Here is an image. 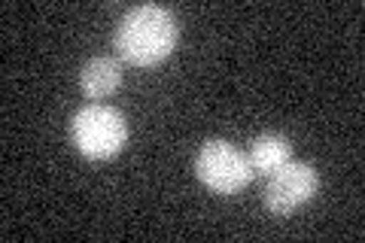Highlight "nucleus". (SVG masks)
I'll use <instances>...</instances> for the list:
<instances>
[{
  "label": "nucleus",
  "instance_id": "5",
  "mask_svg": "<svg viewBox=\"0 0 365 243\" xmlns=\"http://www.w3.org/2000/svg\"><path fill=\"white\" fill-rule=\"evenodd\" d=\"M119 86H122V67H119L116 58H110V55L91 58V61L83 64V71H79V88H83V95L91 98L95 103L110 98Z\"/></svg>",
  "mask_w": 365,
  "mask_h": 243
},
{
  "label": "nucleus",
  "instance_id": "4",
  "mask_svg": "<svg viewBox=\"0 0 365 243\" xmlns=\"http://www.w3.org/2000/svg\"><path fill=\"white\" fill-rule=\"evenodd\" d=\"M319 189V177L314 165L307 161H287L283 167H277L265 182V192H262V201L271 213L277 216H289L299 207H304L307 201L317 195Z\"/></svg>",
  "mask_w": 365,
  "mask_h": 243
},
{
  "label": "nucleus",
  "instance_id": "6",
  "mask_svg": "<svg viewBox=\"0 0 365 243\" xmlns=\"http://www.w3.org/2000/svg\"><path fill=\"white\" fill-rule=\"evenodd\" d=\"M250 165H253L256 173H262V177H271L277 167H283L287 161L292 158V146L289 140L283 134L277 131H265V134H259L253 143H250Z\"/></svg>",
  "mask_w": 365,
  "mask_h": 243
},
{
  "label": "nucleus",
  "instance_id": "3",
  "mask_svg": "<svg viewBox=\"0 0 365 243\" xmlns=\"http://www.w3.org/2000/svg\"><path fill=\"white\" fill-rule=\"evenodd\" d=\"M198 180L216 195H237L253 182L256 170L250 165L247 152L228 140H207L195 155Z\"/></svg>",
  "mask_w": 365,
  "mask_h": 243
},
{
  "label": "nucleus",
  "instance_id": "2",
  "mask_svg": "<svg viewBox=\"0 0 365 243\" xmlns=\"http://www.w3.org/2000/svg\"><path fill=\"white\" fill-rule=\"evenodd\" d=\"M71 140L86 158L104 161L119 155L128 143V122L110 103H88L71 119Z\"/></svg>",
  "mask_w": 365,
  "mask_h": 243
},
{
  "label": "nucleus",
  "instance_id": "1",
  "mask_svg": "<svg viewBox=\"0 0 365 243\" xmlns=\"http://www.w3.org/2000/svg\"><path fill=\"white\" fill-rule=\"evenodd\" d=\"M180 25L168 6L140 4L122 16L113 46L125 64L134 67H155L177 49Z\"/></svg>",
  "mask_w": 365,
  "mask_h": 243
}]
</instances>
